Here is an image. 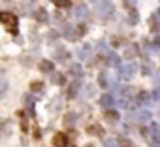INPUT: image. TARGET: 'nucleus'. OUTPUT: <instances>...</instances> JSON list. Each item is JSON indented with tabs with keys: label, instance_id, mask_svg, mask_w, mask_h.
<instances>
[{
	"label": "nucleus",
	"instance_id": "f257e3e1",
	"mask_svg": "<svg viewBox=\"0 0 160 147\" xmlns=\"http://www.w3.org/2000/svg\"><path fill=\"white\" fill-rule=\"evenodd\" d=\"M0 23L6 25V28H10L12 32L17 30V17L10 12H0Z\"/></svg>",
	"mask_w": 160,
	"mask_h": 147
},
{
	"label": "nucleus",
	"instance_id": "f03ea898",
	"mask_svg": "<svg viewBox=\"0 0 160 147\" xmlns=\"http://www.w3.org/2000/svg\"><path fill=\"white\" fill-rule=\"evenodd\" d=\"M134 72H136V66L134 64H119V78L121 79H130L134 76Z\"/></svg>",
	"mask_w": 160,
	"mask_h": 147
},
{
	"label": "nucleus",
	"instance_id": "7ed1b4c3",
	"mask_svg": "<svg viewBox=\"0 0 160 147\" xmlns=\"http://www.w3.org/2000/svg\"><path fill=\"white\" fill-rule=\"evenodd\" d=\"M83 32H85V28H83V27H81V28H77V30H75L73 27H64V36H66L68 40H72V42H75V40L81 36Z\"/></svg>",
	"mask_w": 160,
	"mask_h": 147
},
{
	"label": "nucleus",
	"instance_id": "20e7f679",
	"mask_svg": "<svg viewBox=\"0 0 160 147\" xmlns=\"http://www.w3.org/2000/svg\"><path fill=\"white\" fill-rule=\"evenodd\" d=\"M96 13H98L100 17H108V15L113 13V6H111L109 2H100L98 8H96Z\"/></svg>",
	"mask_w": 160,
	"mask_h": 147
},
{
	"label": "nucleus",
	"instance_id": "39448f33",
	"mask_svg": "<svg viewBox=\"0 0 160 147\" xmlns=\"http://www.w3.org/2000/svg\"><path fill=\"white\" fill-rule=\"evenodd\" d=\"M87 13H89V10H87L85 4H77V6L73 8V17H75V19H85Z\"/></svg>",
	"mask_w": 160,
	"mask_h": 147
},
{
	"label": "nucleus",
	"instance_id": "423d86ee",
	"mask_svg": "<svg viewBox=\"0 0 160 147\" xmlns=\"http://www.w3.org/2000/svg\"><path fill=\"white\" fill-rule=\"evenodd\" d=\"M79 89H81V83H79V81H73V83L70 85V89H68V98H75L77 93H79Z\"/></svg>",
	"mask_w": 160,
	"mask_h": 147
},
{
	"label": "nucleus",
	"instance_id": "0eeeda50",
	"mask_svg": "<svg viewBox=\"0 0 160 147\" xmlns=\"http://www.w3.org/2000/svg\"><path fill=\"white\" fill-rule=\"evenodd\" d=\"M53 143H55V147H66L68 145V138L64 134H57L55 139H53Z\"/></svg>",
	"mask_w": 160,
	"mask_h": 147
},
{
	"label": "nucleus",
	"instance_id": "6e6552de",
	"mask_svg": "<svg viewBox=\"0 0 160 147\" xmlns=\"http://www.w3.org/2000/svg\"><path fill=\"white\" fill-rule=\"evenodd\" d=\"M40 70L43 74H53V62L51 60H42L40 62Z\"/></svg>",
	"mask_w": 160,
	"mask_h": 147
},
{
	"label": "nucleus",
	"instance_id": "1a4fd4ad",
	"mask_svg": "<svg viewBox=\"0 0 160 147\" xmlns=\"http://www.w3.org/2000/svg\"><path fill=\"white\" fill-rule=\"evenodd\" d=\"M100 104H102L104 108H111V106L115 104V100H113V96H111V94H104V96L100 98Z\"/></svg>",
	"mask_w": 160,
	"mask_h": 147
},
{
	"label": "nucleus",
	"instance_id": "9d476101",
	"mask_svg": "<svg viewBox=\"0 0 160 147\" xmlns=\"http://www.w3.org/2000/svg\"><path fill=\"white\" fill-rule=\"evenodd\" d=\"M34 17H36L40 23H45V21H47V12H45V10H36V12H34Z\"/></svg>",
	"mask_w": 160,
	"mask_h": 147
},
{
	"label": "nucleus",
	"instance_id": "9b49d317",
	"mask_svg": "<svg viewBox=\"0 0 160 147\" xmlns=\"http://www.w3.org/2000/svg\"><path fill=\"white\" fill-rule=\"evenodd\" d=\"M89 53H91V45H85V47H81V49H79L77 57L81 58V60H85V58H89Z\"/></svg>",
	"mask_w": 160,
	"mask_h": 147
},
{
	"label": "nucleus",
	"instance_id": "f8f14e48",
	"mask_svg": "<svg viewBox=\"0 0 160 147\" xmlns=\"http://www.w3.org/2000/svg\"><path fill=\"white\" fill-rule=\"evenodd\" d=\"M98 83H100L102 87H109V76H108V72H102V74H100Z\"/></svg>",
	"mask_w": 160,
	"mask_h": 147
},
{
	"label": "nucleus",
	"instance_id": "ddd939ff",
	"mask_svg": "<svg viewBox=\"0 0 160 147\" xmlns=\"http://www.w3.org/2000/svg\"><path fill=\"white\" fill-rule=\"evenodd\" d=\"M106 119H108V121H111V123H115V121L119 119V113H117V111H113V109H109V111H106Z\"/></svg>",
	"mask_w": 160,
	"mask_h": 147
},
{
	"label": "nucleus",
	"instance_id": "4468645a",
	"mask_svg": "<svg viewBox=\"0 0 160 147\" xmlns=\"http://www.w3.org/2000/svg\"><path fill=\"white\" fill-rule=\"evenodd\" d=\"M75 121H77V115H75V113H68V115L64 117V123H66L68 126H72Z\"/></svg>",
	"mask_w": 160,
	"mask_h": 147
},
{
	"label": "nucleus",
	"instance_id": "2eb2a0df",
	"mask_svg": "<svg viewBox=\"0 0 160 147\" xmlns=\"http://www.w3.org/2000/svg\"><path fill=\"white\" fill-rule=\"evenodd\" d=\"M108 62H109V66H119L121 62H119V57L115 55V53H111L109 57H108Z\"/></svg>",
	"mask_w": 160,
	"mask_h": 147
},
{
	"label": "nucleus",
	"instance_id": "dca6fc26",
	"mask_svg": "<svg viewBox=\"0 0 160 147\" xmlns=\"http://www.w3.org/2000/svg\"><path fill=\"white\" fill-rule=\"evenodd\" d=\"M53 83H57V85H62L64 83V76H62V74H53Z\"/></svg>",
	"mask_w": 160,
	"mask_h": 147
},
{
	"label": "nucleus",
	"instance_id": "f3484780",
	"mask_svg": "<svg viewBox=\"0 0 160 147\" xmlns=\"http://www.w3.org/2000/svg\"><path fill=\"white\" fill-rule=\"evenodd\" d=\"M70 72L73 74V76H77V78H79V76H81V66H79V64H73V66L70 68Z\"/></svg>",
	"mask_w": 160,
	"mask_h": 147
},
{
	"label": "nucleus",
	"instance_id": "a211bd4d",
	"mask_svg": "<svg viewBox=\"0 0 160 147\" xmlns=\"http://www.w3.org/2000/svg\"><path fill=\"white\" fill-rule=\"evenodd\" d=\"M30 89H32L34 93H40V91L43 89V83H40V81H34V83L30 85Z\"/></svg>",
	"mask_w": 160,
	"mask_h": 147
},
{
	"label": "nucleus",
	"instance_id": "6ab92c4d",
	"mask_svg": "<svg viewBox=\"0 0 160 147\" xmlns=\"http://www.w3.org/2000/svg\"><path fill=\"white\" fill-rule=\"evenodd\" d=\"M104 147H117V141H115L113 138H106V141H104Z\"/></svg>",
	"mask_w": 160,
	"mask_h": 147
},
{
	"label": "nucleus",
	"instance_id": "aec40b11",
	"mask_svg": "<svg viewBox=\"0 0 160 147\" xmlns=\"http://www.w3.org/2000/svg\"><path fill=\"white\" fill-rule=\"evenodd\" d=\"M57 58H58V60H66V58H68V55H66V51H64V49H60V51H57Z\"/></svg>",
	"mask_w": 160,
	"mask_h": 147
},
{
	"label": "nucleus",
	"instance_id": "412c9836",
	"mask_svg": "<svg viewBox=\"0 0 160 147\" xmlns=\"http://www.w3.org/2000/svg\"><path fill=\"white\" fill-rule=\"evenodd\" d=\"M147 119H149V113H147V111H139V113H138V121L143 123V121H147Z\"/></svg>",
	"mask_w": 160,
	"mask_h": 147
},
{
	"label": "nucleus",
	"instance_id": "4be33fe9",
	"mask_svg": "<svg viewBox=\"0 0 160 147\" xmlns=\"http://www.w3.org/2000/svg\"><path fill=\"white\" fill-rule=\"evenodd\" d=\"M53 2H55L57 6H62V8H64V6H68V4H70V0H53Z\"/></svg>",
	"mask_w": 160,
	"mask_h": 147
},
{
	"label": "nucleus",
	"instance_id": "5701e85b",
	"mask_svg": "<svg viewBox=\"0 0 160 147\" xmlns=\"http://www.w3.org/2000/svg\"><path fill=\"white\" fill-rule=\"evenodd\" d=\"M138 98H139V102H149V100H147V98H149V94H147V93H139V96H138Z\"/></svg>",
	"mask_w": 160,
	"mask_h": 147
},
{
	"label": "nucleus",
	"instance_id": "b1692460",
	"mask_svg": "<svg viewBox=\"0 0 160 147\" xmlns=\"http://www.w3.org/2000/svg\"><path fill=\"white\" fill-rule=\"evenodd\" d=\"M89 134H100V128L94 124V126H89Z\"/></svg>",
	"mask_w": 160,
	"mask_h": 147
},
{
	"label": "nucleus",
	"instance_id": "393cba45",
	"mask_svg": "<svg viewBox=\"0 0 160 147\" xmlns=\"http://www.w3.org/2000/svg\"><path fill=\"white\" fill-rule=\"evenodd\" d=\"M119 145H121V147H134L128 139H121V141H119Z\"/></svg>",
	"mask_w": 160,
	"mask_h": 147
},
{
	"label": "nucleus",
	"instance_id": "a878e982",
	"mask_svg": "<svg viewBox=\"0 0 160 147\" xmlns=\"http://www.w3.org/2000/svg\"><path fill=\"white\" fill-rule=\"evenodd\" d=\"M138 19H139V17H138V13H136V12H132V13H130V23H138Z\"/></svg>",
	"mask_w": 160,
	"mask_h": 147
},
{
	"label": "nucleus",
	"instance_id": "bb28decb",
	"mask_svg": "<svg viewBox=\"0 0 160 147\" xmlns=\"http://www.w3.org/2000/svg\"><path fill=\"white\" fill-rule=\"evenodd\" d=\"M21 126H23V130H27V117H25V113H21Z\"/></svg>",
	"mask_w": 160,
	"mask_h": 147
},
{
	"label": "nucleus",
	"instance_id": "cd10ccee",
	"mask_svg": "<svg viewBox=\"0 0 160 147\" xmlns=\"http://www.w3.org/2000/svg\"><path fill=\"white\" fill-rule=\"evenodd\" d=\"M25 100H27V106H28V108H32V106H34V100H32L30 96H25Z\"/></svg>",
	"mask_w": 160,
	"mask_h": 147
},
{
	"label": "nucleus",
	"instance_id": "c85d7f7f",
	"mask_svg": "<svg viewBox=\"0 0 160 147\" xmlns=\"http://www.w3.org/2000/svg\"><path fill=\"white\" fill-rule=\"evenodd\" d=\"M6 89H8V85L2 81V83H0V94H4V93H6Z\"/></svg>",
	"mask_w": 160,
	"mask_h": 147
},
{
	"label": "nucleus",
	"instance_id": "c756f323",
	"mask_svg": "<svg viewBox=\"0 0 160 147\" xmlns=\"http://www.w3.org/2000/svg\"><path fill=\"white\" fill-rule=\"evenodd\" d=\"M124 4H126V6H132V4H134V0H124Z\"/></svg>",
	"mask_w": 160,
	"mask_h": 147
},
{
	"label": "nucleus",
	"instance_id": "7c9ffc66",
	"mask_svg": "<svg viewBox=\"0 0 160 147\" xmlns=\"http://www.w3.org/2000/svg\"><path fill=\"white\" fill-rule=\"evenodd\" d=\"M91 2H96V0H91Z\"/></svg>",
	"mask_w": 160,
	"mask_h": 147
},
{
	"label": "nucleus",
	"instance_id": "2f4dec72",
	"mask_svg": "<svg viewBox=\"0 0 160 147\" xmlns=\"http://www.w3.org/2000/svg\"><path fill=\"white\" fill-rule=\"evenodd\" d=\"M87 147H92V145H87Z\"/></svg>",
	"mask_w": 160,
	"mask_h": 147
}]
</instances>
